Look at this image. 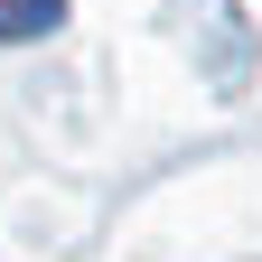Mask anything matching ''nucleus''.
Returning a JSON list of instances; mask_svg holds the SVG:
<instances>
[{"instance_id": "1", "label": "nucleus", "mask_w": 262, "mask_h": 262, "mask_svg": "<svg viewBox=\"0 0 262 262\" xmlns=\"http://www.w3.org/2000/svg\"><path fill=\"white\" fill-rule=\"evenodd\" d=\"M47 19H56V0H0V38H28Z\"/></svg>"}]
</instances>
